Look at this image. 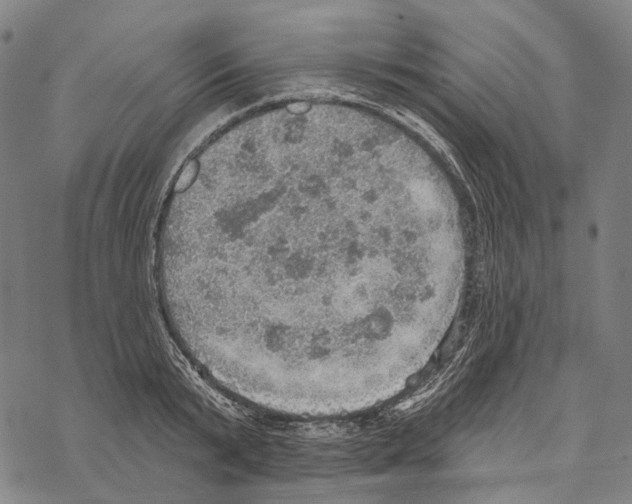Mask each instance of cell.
Masks as SVG:
<instances>
[{
    "label": "cell",
    "mask_w": 632,
    "mask_h": 504,
    "mask_svg": "<svg viewBox=\"0 0 632 504\" xmlns=\"http://www.w3.org/2000/svg\"><path fill=\"white\" fill-rule=\"evenodd\" d=\"M373 186L324 160L244 171L161 232L158 269L234 341L308 356L346 351L362 341L371 289L438 261L431 234L390 225Z\"/></svg>",
    "instance_id": "obj_1"
}]
</instances>
